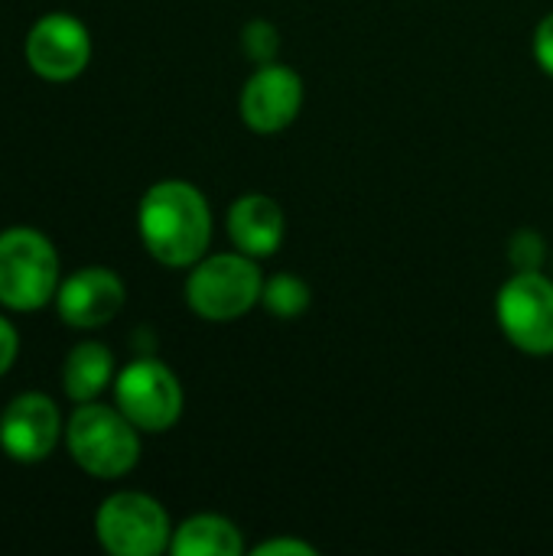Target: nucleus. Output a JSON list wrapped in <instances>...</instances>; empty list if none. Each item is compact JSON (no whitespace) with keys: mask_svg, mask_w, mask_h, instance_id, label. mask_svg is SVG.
Returning <instances> with one entry per match:
<instances>
[{"mask_svg":"<svg viewBox=\"0 0 553 556\" xmlns=\"http://www.w3.org/2000/svg\"><path fill=\"white\" fill-rule=\"evenodd\" d=\"M274 554H300V556H310L316 554L310 544H300V541H267V544H261V547H254V556H274Z\"/></svg>","mask_w":553,"mask_h":556,"instance_id":"nucleus-20","label":"nucleus"},{"mask_svg":"<svg viewBox=\"0 0 553 556\" xmlns=\"http://www.w3.org/2000/svg\"><path fill=\"white\" fill-rule=\"evenodd\" d=\"M114 378V355L101 342H81L62 365V391L75 404L98 401Z\"/></svg>","mask_w":553,"mask_h":556,"instance_id":"nucleus-13","label":"nucleus"},{"mask_svg":"<svg viewBox=\"0 0 553 556\" xmlns=\"http://www.w3.org/2000/svg\"><path fill=\"white\" fill-rule=\"evenodd\" d=\"M261 303H264L274 316L293 319V316H300V313L310 306V287H306L300 277H293V274H277V277H271V280L264 283Z\"/></svg>","mask_w":553,"mask_h":556,"instance_id":"nucleus-15","label":"nucleus"},{"mask_svg":"<svg viewBox=\"0 0 553 556\" xmlns=\"http://www.w3.org/2000/svg\"><path fill=\"white\" fill-rule=\"evenodd\" d=\"M169 551L176 556H238L244 551V541L228 518L196 515L173 531Z\"/></svg>","mask_w":553,"mask_h":556,"instance_id":"nucleus-14","label":"nucleus"},{"mask_svg":"<svg viewBox=\"0 0 553 556\" xmlns=\"http://www.w3.org/2000/svg\"><path fill=\"white\" fill-rule=\"evenodd\" d=\"M26 62L42 81H72L91 62V36L72 13H46L26 33Z\"/></svg>","mask_w":553,"mask_h":556,"instance_id":"nucleus-8","label":"nucleus"},{"mask_svg":"<svg viewBox=\"0 0 553 556\" xmlns=\"http://www.w3.org/2000/svg\"><path fill=\"white\" fill-rule=\"evenodd\" d=\"M264 280L248 254H212L196 261L186 280V303L209 323H228L244 316L261 300Z\"/></svg>","mask_w":553,"mask_h":556,"instance_id":"nucleus-4","label":"nucleus"},{"mask_svg":"<svg viewBox=\"0 0 553 556\" xmlns=\"http://www.w3.org/2000/svg\"><path fill=\"white\" fill-rule=\"evenodd\" d=\"M59 254L36 228L0 231V306L36 313L59 293Z\"/></svg>","mask_w":553,"mask_h":556,"instance_id":"nucleus-3","label":"nucleus"},{"mask_svg":"<svg viewBox=\"0 0 553 556\" xmlns=\"http://www.w3.org/2000/svg\"><path fill=\"white\" fill-rule=\"evenodd\" d=\"M303 108V81L287 65H257L241 88V117L257 134H277L297 121Z\"/></svg>","mask_w":553,"mask_h":556,"instance_id":"nucleus-11","label":"nucleus"},{"mask_svg":"<svg viewBox=\"0 0 553 556\" xmlns=\"http://www.w3.org/2000/svg\"><path fill=\"white\" fill-rule=\"evenodd\" d=\"M284 212L280 205L264 195V192H251L241 195L231 208H228V235L235 241V248L248 257H271L277 254L280 241H284Z\"/></svg>","mask_w":553,"mask_h":556,"instance_id":"nucleus-12","label":"nucleus"},{"mask_svg":"<svg viewBox=\"0 0 553 556\" xmlns=\"http://www.w3.org/2000/svg\"><path fill=\"white\" fill-rule=\"evenodd\" d=\"M137 231L153 261L192 267L212 241V208L205 195L183 179L150 186L137 205Z\"/></svg>","mask_w":553,"mask_h":556,"instance_id":"nucleus-1","label":"nucleus"},{"mask_svg":"<svg viewBox=\"0 0 553 556\" xmlns=\"http://www.w3.org/2000/svg\"><path fill=\"white\" fill-rule=\"evenodd\" d=\"M124 280L108 267H81L59 283L55 313L72 329H101L124 309Z\"/></svg>","mask_w":553,"mask_h":556,"instance_id":"nucleus-10","label":"nucleus"},{"mask_svg":"<svg viewBox=\"0 0 553 556\" xmlns=\"http://www.w3.org/2000/svg\"><path fill=\"white\" fill-rule=\"evenodd\" d=\"M68 456L91 479H121L140 459V430L121 414L98 401L78 404L65 427Z\"/></svg>","mask_w":553,"mask_h":556,"instance_id":"nucleus-2","label":"nucleus"},{"mask_svg":"<svg viewBox=\"0 0 553 556\" xmlns=\"http://www.w3.org/2000/svg\"><path fill=\"white\" fill-rule=\"evenodd\" d=\"M241 46L248 52V59H254L257 65H267L277 59V49H280V36L274 29V23L267 20H254L244 26V36H241Z\"/></svg>","mask_w":553,"mask_h":556,"instance_id":"nucleus-16","label":"nucleus"},{"mask_svg":"<svg viewBox=\"0 0 553 556\" xmlns=\"http://www.w3.org/2000/svg\"><path fill=\"white\" fill-rule=\"evenodd\" d=\"M508 254H512V264L518 270H538L541 261H544V241L535 231H518Z\"/></svg>","mask_w":553,"mask_h":556,"instance_id":"nucleus-17","label":"nucleus"},{"mask_svg":"<svg viewBox=\"0 0 553 556\" xmlns=\"http://www.w3.org/2000/svg\"><path fill=\"white\" fill-rule=\"evenodd\" d=\"M535 59L553 78V13H548L535 29Z\"/></svg>","mask_w":553,"mask_h":556,"instance_id":"nucleus-18","label":"nucleus"},{"mask_svg":"<svg viewBox=\"0 0 553 556\" xmlns=\"http://www.w3.org/2000/svg\"><path fill=\"white\" fill-rule=\"evenodd\" d=\"M114 401L140 433H166L183 414V384L169 365L137 358L114 378Z\"/></svg>","mask_w":553,"mask_h":556,"instance_id":"nucleus-6","label":"nucleus"},{"mask_svg":"<svg viewBox=\"0 0 553 556\" xmlns=\"http://www.w3.org/2000/svg\"><path fill=\"white\" fill-rule=\"evenodd\" d=\"M95 534L114 556H156L169 551L173 528L163 505L143 492H117L101 502Z\"/></svg>","mask_w":553,"mask_h":556,"instance_id":"nucleus-5","label":"nucleus"},{"mask_svg":"<svg viewBox=\"0 0 553 556\" xmlns=\"http://www.w3.org/2000/svg\"><path fill=\"white\" fill-rule=\"evenodd\" d=\"M62 414L52 397L39 391L16 394L0 414V450L13 463H42L62 440Z\"/></svg>","mask_w":553,"mask_h":556,"instance_id":"nucleus-9","label":"nucleus"},{"mask_svg":"<svg viewBox=\"0 0 553 556\" xmlns=\"http://www.w3.org/2000/svg\"><path fill=\"white\" fill-rule=\"evenodd\" d=\"M499 326L528 355H553V283L538 270H518L499 293Z\"/></svg>","mask_w":553,"mask_h":556,"instance_id":"nucleus-7","label":"nucleus"},{"mask_svg":"<svg viewBox=\"0 0 553 556\" xmlns=\"http://www.w3.org/2000/svg\"><path fill=\"white\" fill-rule=\"evenodd\" d=\"M16 355H20V332L7 316H0V378L13 368Z\"/></svg>","mask_w":553,"mask_h":556,"instance_id":"nucleus-19","label":"nucleus"}]
</instances>
